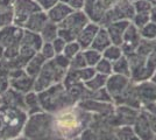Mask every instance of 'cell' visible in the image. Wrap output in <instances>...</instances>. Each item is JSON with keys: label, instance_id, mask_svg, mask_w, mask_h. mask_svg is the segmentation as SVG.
<instances>
[{"label": "cell", "instance_id": "cell-1", "mask_svg": "<svg viewBox=\"0 0 156 140\" xmlns=\"http://www.w3.org/2000/svg\"><path fill=\"white\" fill-rule=\"evenodd\" d=\"M93 120V114L76 104L52 114L51 127L59 140H76Z\"/></svg>", "mask_w": 156, "mask_h": 140}, {"label": "cell", "instance_id": "cell-2", "mask_svg": "<svg viewBox=\"0 0 156 140\" xmlns=\"http://www.w3.org/2000/svg\"><path fill=\"white\" fill-rule=\"evenodd\" d=\"M28 119L26 111L2 104L0 106V140H11L22 135Z\"/></svg>", "mask_w": 156, "mask_h": 140}, {"label": "cell", "instance_id": "cell-3", "mask_svg": "<svg viewBox=\"0 0 156 140\" xmlns=\"http://www.w3.org/2000/svg\"><path fill=\"white\" fill-rule=\"evenodd\" d=\"M41 107L43 112L50 114H55L77 104V102L71 97L68 89L61 82L57 84H54L48 89L37 92Z\"/></svg>", "mask_w": 156, "mask_h": 140}, {"label": "cell", "instance_id": "cell-4", "mask_svg": "<svg viewBox=\"0 0 156 140\" xmlns=\"http://www.w3.org/2000/svg\"><path fill=\"white\" fill-rule=\"evenodd\" d=\"M66 71L68 70L64 68L59 67L58 64L54 61V59L50 61H47L46 64L42 68V70L35 77L34 91L35 92H41V91L46 90L54 84L63 82Z\"/></svg>", "mask_w": 156, "mask_h": 140}, {"label": "cell", "instance_id": "cell-5", "mask_svg": "<svg viewBox=\"0 0 156 140\" xmlns=\"http://www.w3.org/2000/svg\"><path fill=\"white\" fill-rule=\"evenodd\" d=\"M90 22L84 11H73L58 25V36L65 42L75 41L79 32Z\"/></svg>", "mask_w": 156, "mask_h": 140}, {"label": "cell", "instance_id": "cell-6", "mask_svg": "<svg viewBox=\"0 0 156 140\" xmlns=\"http://www.w3.org/2000/svg\"><path fill=\"white\" fill-rule=\"evenodd\" d=\"M135 14L133 1L130 0H118L106 11L103 20L100 21V26L106 27L111 22L118 20L132 21Z\"/></svg>", "mask_w": 156, "mask_h": 140}, {"label": "cell", "instance_id": "cell-7", "mask_svg": "<svg viewBox=\"0 0 156 140\" xmlns=\"http://www.w3.org/2000/svg\"><path fill=\"white\" fill-rule=\"evenodd\" d=\"M39 11H41V7L35 0H14L13 23L23 28L28 18Z\"/></svg>", "mask_w": 156, "mask_h": 140}, {"label": "cell", "instance_id": "cell-8", "mask_svg": "<svg viewBox=\"0 0 156 140\" xmlns=\"http://www.w3.org/2000/svg\"><path fill=\"white\" fill-rule=\"evenodd\" d=\"M79 107L93 114V117H110L114 112V103H105L93 99H82L77 103Z\"/></svg>", "mask_w": 156, "mask_h": 140}, {"label": "cell", "instance_id": "cell-9", "mask_svg": "<svg viewBox=\"0 0 156 140\" xmlns=\"http://www.w3.org/2000/svg\"><path fill=\"white\" fill-rule=\"evenodd\" d=\"M9 87L19 92L27 93L34 90L35 78L27 75L25 69H14L9 73Z\"/></svg>", "mask_w": 156, "mask_h": 140}, {"label": "cell", "instance_id": "cell-10", "mask_svg": "<svg viewBox=\"0 0 156 140\" xmlns=\"http://www.w3.org/2000/svg\"><path fill=\"white\" fill-rule=\"evenodd\" d=\"M22 34L23 28L14 23L0 27V45L5 49L11 47H20Z\"/></svg>", "mask_w": 156, "mask_h": 140}, {"label": "cell", "instance_id": "cell-11", "mask_svg": "<svg viewBox=\"0 0 156 140\" xmlns=\"http://www.w3.org/2000/svg\"><path fill=\"white\" fill-rule=\"evenodd\" d=\"M132 83L130 77H126L122 75H117V74H112L107 77L106 82V90L111 95L113 103L125 92V90L129 87Z\"/></svg>", "mask_w": 156, "mask_h": 140}, {"label": "cell", "instance_id": "cell-12", "mask_svg": "<svg viewBox=\"0 0 156 140\" xmlns=\"http://www.w3.org/2000/svg\"><path fill=\"white\" fill-rule=\"evenodd\" d=\"M141 40H142V38L140 34V29L130 22L124 34V40H122V45H121L125 55L127 56V55L135 53Z\"/></svg>", "mask_w": 156, "mask_h": 140}, {"label": "cell", "instance_id": "cell-13", "mask_svg": "<svg viewBox=\"0 0 156 140\" xmlns=\"http://www.w3.org/2000/svg\"><path fill=\"white\" fill-rule=\"evenodd\" d=\"M136 135L140 140H153L155 137V133L151 128L149 121V117L146 112H143L142 110L140 111V113L137 114L136 119L134 121V124L132 125Z\"/></svg>", "mask_w": 156, "mask_h": 140}, {"label": "cell", "instance_id": "cell-14", "mask_svg": "<svg viewBox=\"0 0 156 140\" xmlns=\"http://www.w3.org/2000/svg\"><path fill=\"white\" fill-rule=\"evenodd\" d=\"M99 28H100V25H99V23L93 22V21H90V22L79 32V34H78L77 38H76V41L79 43L82 50H85V49H87V48H91L93 39H94V36L97 35Z\"/></svg>", "mask_w": 156, "mask_h": 140}, {"label": "cell", "instance_id": "cell-15", "mask_svg": "<svg viewBox=\"0 0 156 140\" xmlns=\"http://www.w3.org/2000/svg\"><path fill=\"white\" fill-rule=\"evenodd\" d=\"M130 21L128 20H118L111 22L110 25L106 26V29L108 32V35L111 38V41L113 45L121 46L122 40H124V34L127 29Z\"/></svg>", "mask_w": 156, "mask_h": 140}, {"label": "cell", "instance_id": "cell-16", "mask_svg": "<svg viewBox=\"0 0 156 140\" xmlns=\"http://www.w3.org/2000/svg\"><path fill=\"white\" fill-rule=\"evenodd\" d=\"M72 12H73V9H72L71 7L68 6L66 4L62 2V1H58L51 8H49L46 13H47V16H48V20L54 22V23L59 25Z\"/></svg>", "mask_w": 156, "mask_h": 140}, {"label": "cell", "instance_id": "cell-17", "mask_svg": "<svg viewBox=\"0 0 156 140\" xmlns=\"http://www.w3.org/2000/svg\"><path fill=\"white\" fill-rule=\"evenodd\" d=\"M2 104L9 106L18 107L25 111V93L19 92L13 88H8L5 92L1 95Z\"/></svg>", "mask_w": 156, "mask_h": 140}, {"label": "cell", "instance_id": "cell-18", "mask_svg": "<svg viewBox=\"0 0 156 140\" xmlns=\"http://www.w3.org/2000/svg\"><path fill=\"white\" fill-rule=\"evenodd\" d=\"M48 16L44 11H39L36 13L32 14L28 20L26 21V23L23 25V29L29 31V32H34V33H39L43 29V27L46 26V23L48 22Z\"/></svg>", "mask_w": 156, "mask_h": 140}, {"label": "cell", "instance_id": "cell-19", "mask_svg": "<svg viewBox=\"0 0 156 140\" xmlns=\"http://www.w3.org/2000/svg\"><path fill=\"white\" fill-rule=\"evenodd\" d=\"M135 87H136V93L141 102V105L156 99V87L150 81L141 82L137 84L135 83Z\"/></svg>", "mask_w": 156, "mask_h": 140}, {"label": "cell", "instance_id": "cell-20", "mask_svg": "<svg viewBox=\"0 0 156 140\" xmlns=\"http://www.w3.org/2000/svg\"><path fill=\"white\" fill-rule=\"evenodd\" d=\"M42 45H43V41H42V38L39 33H34V32H29V31L23 29V34H22L20 46L29 48V49L37 53L41 49Z\"/></svg>", "mask_w": 156, "mask_h": 140}, {"label": "cell", "instance_id": "cell-21", "mask_svg": "<svg viewBox=\"0 0 156 140\" xmlns=\"http://www.w3.org/2000/svg\"><path fill=\"white\" fill-rule=\"evenodd\" d=\"M25 111H26V113L28 116H33V114L43 112L41 104H40L39 95L34 90L25 93Z\"/></svg>", "mask_w": 156, "mask_h": 140}, {"label": "cell", "instance_id": "cell-22", "mask_svg": "<svg viewBox=\"0 0 156 140\" xmlns=\"http://www.w3.org/2000/svg\"><path fill=\"white\" fill-rule=\"evenodd\" d=\"M111 45H112V41H111V38L110 35H108V32H107L106 27L100 26L97 35L93 39L91 48H93V49H96V50H98V52H100V53L103 54V52Z\"/></svg>", "mask_w": 156, "mask_h": 140}, {"label": "cell", "instance_id": "cell-23", "mask_svg": "<svg viewBox=\"0 0 156 140\" xmlns=\"http://www.w3.org/2000/svg\"><path fill=\"white\" fill-rule=\"evenodd\" d=\"M14 0H0V27L13 23Z\"/></svg>", "mask_w": 156, "mask_h": 140}, {"label": "cell", "instance_id": "cell-24", "mask_svg": "<svg viewBox=\"0 0 156 140\" xmlns=\"http://www.w3.org/2000/svg\"><path fill=\"white\" fill-rule=\"evenodd\" d=\"M46 62H47L46 59L37 52L30 60L28 61L27 66L25 67V71L27 73V75H29L30 77L35 78L40 74V71L42 70V68L46 64Z\"/></svg>", "mask_w": 156, "mask_h": 140}, {"label": "cell", "instance_id": "cell-25", "mask_svg": "<svg viewBox=\"0 0 156 140\" xmlns=\"http://www.w3.org/2000/svg\"><path fill=\"white\" fill-rule=\"evenodd\" d=\"M112 71L117 75H122L126 77H130V66L128 57L124 55L117 61L112 62Z\"/></svg>", "mask_w": 156, "mask_h": 140}, {"label": "cell", "instance_id": "cell-26", "mask_svg": "<svg viewBox=\"0 0 156 140\" xmlns=\"http://www.w3.org/2000/svg\"><path fill=\"white\" fill-rule=\"evenodd\" d=\"M107 77L101 74L96 73L89 81H86L84 83V87L87 91H97L99 89H103L106 87V82H107Z\"/></svg>", "mask_w": 156, "mask_h": 140}, {"label": "cell", "instance_id": "cell-27", "mask_svg": "<svg viewBox=\"0 0 156 140\" xmlns=\"http://www.w3.org/2000/svg\"><path fill=\"white\" fill-rule=\"evenodd\" d=\"M43 42H52L58 36V25L54 23L51 21H48L43 29L40 32Z\"/></svg>", "mask_w": 156, "mask_h": 140}, {"label": "cell", "instance_id": "cell-28", "mask_svg": "<svg viewBox=\"0 0 156 140\" xmlns=\"http://www.w3.org/2000/svg\"><path fill=\"white\" fill-rule=\"evenodd\" d=\"M114 137L118 140H140L133 126H130V125L115 127L114 128Z\"/></svg>", "mask_w": 156, "mask_h": 140}, {"label": "cell", "instance_id": "cell-29", "mask_svg": "<svg viewBox=\"0 0 156 140\" xmlns=\"http://www.w3.org/2000/svg\"><path fill=\"white\" fill-rule=\"evenodd\" d=\"M125 54L122 52V48L121 46H118V45H111L108 46L104 52H103V57L106 60L111 61V62H114L118 59H120L121 56H124Z\"/></svg>", "mask_w": 156, "mask_h": 140}, {"label": "cell", "instance_id": "cell-30", "mask_svg": "<svg viewBox=\"0 0 156 140\" xmlns=\"http://www.w3.org/2000/svg\"><path fill=\"white\" fill-rule=\"evenodd\" d=\"M83 54H84L85 61H86V66L92 68H94V66L103 57V54L100 53V52H98V50H96V49H93V48L85 49V50H83Z\"/></svg>", "mask_w": 156, "mask_h": 140}, {"label": "cell", "instance_id": "cell-31", "mask_svg": "<svg viewBox=\"0 0 156 140\" xmlns=\"http://www.w3.org/2000/svg\"><path fill=\"white\" fill-rule=\"evenodd\" d=\"M141 38L144 40L149 41H156V22L149 21L146 26H143L140 29Z\"/></svg>", "mask_w": 156, "mask_h": 140}, {"label": "cell", "instance_id": "cell-32", "mask_svg": "<svg viewBox=\"0 0 156 140\" xmlns=\"http://www.w3.org/2000/svg\"><path fill=\"white\" fill-rule=\"evenodd\" d=\"M94 69H96V73L105 75V76H110V75L113 74V71H112V62L104 59V57H101V60L94 66Z\"/></svg>", "mask_w": 156, "mask_h": 140}, {"label": "cell", "instance_id": "cell-33", "mask_svg": "<svg viewBox=\"0 0 156 140\" xmlns=\"http://www.w3.org/2000/svg\"><path fill=\"white\" fill-rule=\"evenodd\" d=\"M80 52H82V48H80V46H79V43H78L77 41L75 40V41H71V42H66L64 50H63L62 54H64L68 59L71 60L72 57H75Z\"/></svg>", "mask_w": 156, "mask_h": 140}, {"label": "cell", "instance_id": "cell-34", "mask_svg": "<svg viewBox=\"0 0 156 140\" xmlns=\"http://www.w3.org/2000/svg\"><path fill=\"white\" fill-rule=\"evenodd\" d=\"M87 67L86 66V61H85L84 54H83V50L80 53H78L75 57H72L70 60V67L69 69L71 70H78V69H83V68Z\"/></svg>", "mask_w": 156, "mask_h": 140}, {"label": "cell", "instance_id": "cell-35", "mask_svg": "<svg viewBox=\"0 0 156 140\" xmlns=\"http://www.w3.org/2000/svg\"><path fill=\"white\" fill-rule=\"evenodd\" d=\"M135 13H150L153 4L149 0H135L133 1Z\"/></svg>", "mask_w": 156, "mask_h": 140}, {"label": "cell", "instance_id": "cell-36", "mask_svg": "<svg viewBox=\"0 0 156 140\" xmlns=\"http://www.w3.org/2000/svg\"><path fill=\"white\" fill-rule=\"evenodd\" d=\"M150 21V13H135L133 19H132V23L134 26H136L139 29H141L143 26H146Z\"/></svg>", "mask_w": 156, "mask_h": 140}, {"label": "cell", "instance_id": "cell-37", "mask_svg": "<svg viewBox=\"0 0 156 140\" xmlns=\"http://www.w3.org/2000/svg\"><path fill=\"white\" fill-rule=\"evenodd\" d=\"M39 53L46 59L47 61L52 60L55 56H56V53H55V49L52 47L51 42H43V45L41 47V49L39 50Z\"/></svg>", "mask_w": 156, "mask_h": 140}, {"label": "cell", "instance_id": "cell-38", "mask_svg": "<svg viewBox=\"0 0 156 140\" xmlns=\"http://www.w3.org/2000/svg\"><path fill=\"white\" fill-rule=\"evenodd\" d=\"M78 76V80L82 83H85L86 81H89L91 77H93V75L96 74V69L92 67H85L83 69H78L75 70Z\"/></svg>", "mask_w": 156, "mask_h": 140}, {"label": "cell", "instance_id": "cell-39", "mask_svg": "<svg viewBox=\"0 0 156 140\" xmlns=\"http://www.w3.org/2000/svg\"><path fill=\"white\" fill-rule=\"evenodd\" d=\"M59 1L70 6L73 11H82V9H84L86 0H59Z\"/></svg>", "mask_w": 156, "mask_h": 140}, {"label": "cell", "instance_id": "cell-40", "mask_svg": "<svg viewBox=\"0 0 156 140\" xmlns=\"http://www.w3.org/2000/svg\"><path fill=\"white\" fill-rule=\"evenodd\" d=\"M141 110L147 114H149V116H156V99L148 102V103H144L141 106Z\"/></svg>", "mask_w": 156, "mask_h": 140}, {"label": "cell", "instance_id": "cell-41", "mask_svg": "<svg viewBox=\"0 0 156 140\" xmlns=\"http://www.w3.org/2000/svg\"><path fill=\"white\" fill-rule=\"evenodd\" d=\"M51 43H52L54 49H55V53H56V55H57V54L63 53V50H64V48H65V45H66V42H65L63 39H61L59 36H57L55 40L52 41Z\"/></svg>", "mask_w": 156, "mask_h": 140}, {"label": "cell", "instance_id": "cell-42", "mask_svg": "<svg viewBox=\"0 0 156 140\" xmlns=\"http://www.w3.org/2000/svg\"><path fill=\"white\" fill-rule=\"evenodd\" d=\"M37 4H39V6L41 7V9L42 11H44L47 12L49 8H51L55 4H57L59 0H35Z\"/></svg>", "mask_w": 156, "mask_h": 140}, {"label": "cell", "instance_id": "cell-43", "mask_svg": "<svg viewBox=\"0 0 156 140\" xmlns=\"http://www.w3.org/2000/svg\"><path fill=\"white\" fill-rule=\"evenodd\" d=\"M148 117H149V121H150V125H151V128H153L154 133L156 134V116H149V114H148Z\"/></svg>", "mask_w": 156, "mask_h": 140}, {"label": "cell", "instance_id": "cell-44", "mask_svg": "<svg viewBox=\"0 0 156 140\" xmlns=\"http://www.w3.org/2000/svg\"><path fill=\"white\" fill-rule=\"evenodd\" d=\"M150 21L156 22V5L151 7V11H150Z\"/></svg>", "mask_w": 156, "mask_h": 140}, {"label": "cell", "instance_id": "cell-45", "mask_svg": "<svg viewBox=\"0 0 156 140\" xmlns=\"http://www.w3.org/2000/svg\"><path fill=\"white\" fill-rule=\"evenodd\" d=\"M4 54H5V48L0 45V61L4 60Z\"/></svg>", "mask_w": 156, "mask_h": 140}, {"label": "cell", "instance_id": "cell-46", "mask_svg": "<svg viewBox=\"0 0 156 140\" xmlns=\"http://www.w3.org/2000/svg\"><path fill=\"white\" fill-rule=\"evenodd\" d=\"M150 82H151V83H153V84H154V85H155L156 87V71L154 74H153V76H151V77H150Z\"/></svg>", "mask_w": 156, "mask_h": 140}, {"label": "cell", "instance_id": "cell-47", "mask_svg": "<svg viewBox=\"0 0 156 140\" xmlns=\"http://www.w3.org/2000/svg\"><path fill=\"white\" fill-rule=\"evenodd\" d=\"M11 140H28V139H26L23 135H20L19 138H15V139H11Z\"/></svg>", "mask_w": 156, "mask_h": 140}, {"label": "cell", "instance_id": "cell-48", "mask_svg": "<svg viewBox=\"0 0 156 140\" xmlns=\"http://www.w3.org/2000/svg\"><path fill=\"white\" fill-rule=\"evenodd\" d=\"M110 140H118L117 138H115V137H114V135H113V137H112V138H111Z\"/></svg>", "mask_w": 156, "mask_h": 140}, {"label": "cell", "instance_id": "cell-49", "mask_svg": "<svg viewBox=\"0 0 156 140\" xmlns=\"http://www.w3.org/2000/svg\"><path fill=\"white\" fill-rule=\"evenodd\" d=\"M2 105V99H1V96H0V106Z\"/></svg>", "mask_w": 156, "mask_h": 140}, {"label": "cell", "instance_id": "cell-50", "mask_svg": "<svg viewBox=\"0 0 156 140\" xmlns=\"http://www.w3.org/2000/svg\"><path fill=\"white\" fill-rule=\"evenodd\" d=\"M153 140H156V134H155V137H154V139H153Z\"/></svg>", "mask_w": 156, "mask_h": 140}]
</instances>
